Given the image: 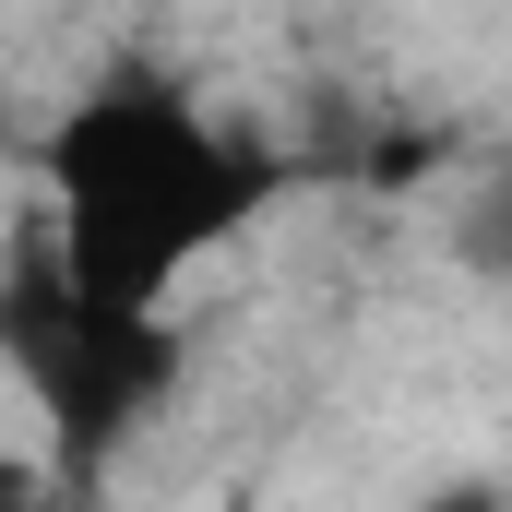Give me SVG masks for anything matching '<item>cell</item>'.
Segmentation results:
<instances>
[{
	"instance_id": "1",
	"label": "cell",
	"mask_w": 512,
	"mask_h": 512,
	"mask_svg": "<svg viewBox=\"0 0 512 512\" xmlns=\"http://www.w3.org/2000/svg\"><path fill=\"white\" fill-rule=\"evenodd\" d=\"M36 179H48L36 227H48L60 274L96 310L167 322V298L191 286V262L227 251L239 227H262V203L286 191V155H262L251 131H227L167 72H108L72 120L48 131Z\"/></svg>"
},
{
	"instance_id": "4",
	"label": "cell",
	"mask_w": 512,
	"mask_h": 512,
	"mask_svg": "<svg viewBox=\"0 0 512 512\" xmlns=\"http://www.w3.org/2000/svg\"><path fill=\"white\" fill-rule=\"evenodd\" d=\"M36 489H48V465H36V453H12V441H0V512H36Z\"/></svg>"
},
{
	"instance_id": "3",
	"label": "cell",
	"mask_w": 512,
	"mask_h": 512,
	"mask_svg": "<svg viewBox=\"0 0 512 512\" xmlns=\"http://www.w3.org/2000/svg\"><path fill=\"white\" fill-rule=\"evenodd\" d=\"M453 251H465V274L512 286V155H489V179L453 203Z\"/></svg>"
},
{
	"instance_id": "2",
	"label": "cell",
	"mask_w": 512,
	"mask_h": 512,
	"mask_svg": "<svg viewBox=\"0 0 512 512\" xmlns=\"http://www.w3.org/2000/svg\"><path fill=\"white\" fill-rule=\"evenodd\" d=\"M0 370L36 393L48 465H60V477H96L131 429L167 405V382H179V322L96 310V298L60 274L48 227H24L12 262H0Z\"/></svg>"
},
{
	"instance_id": "5",
	"label": "cell",
	"mask_w": 512,
	"mask_h": 512,
	"mask_svg": "<svg viewBox=\"0 0 512 512\" xmlns=\"http://www.w3.org/2000/svg\"><path fill=\"white\" fill-rule=\"evenodd\" d=\"M417 512H512V501H501V489H477V477H465V489H429Z\"/></svg>"
}]
</instances>
